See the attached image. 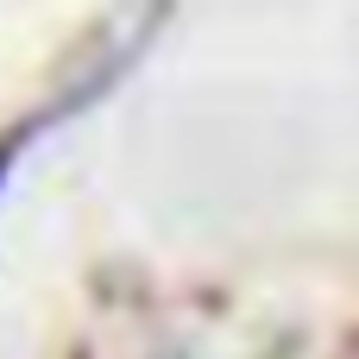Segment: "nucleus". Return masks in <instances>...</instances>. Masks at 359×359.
Returning <instances> with one entry per match:
<instances>
[{"label":"nucleus","mask_w":359,"mask_h":359,"mask_svg":"<svg viewBox=\"0 0 359 359\" xmlns=\"http://www.w3.org/2000/svg\"><path fill=\"white\" fill-rule=\"evenodd\" d=\"M107 76H114V69H107ZM107 76H95V82H82V88H76L69 101H57V107H38V114H25V120H19L13 133H0V183H6V170H13V158H19V151H25V145H32V139H38V133L50 126V120H63V107H82V101H88V95H95V88H101Z\"/></svg>","instance_id":"f257e3e1"}]
</instances>
